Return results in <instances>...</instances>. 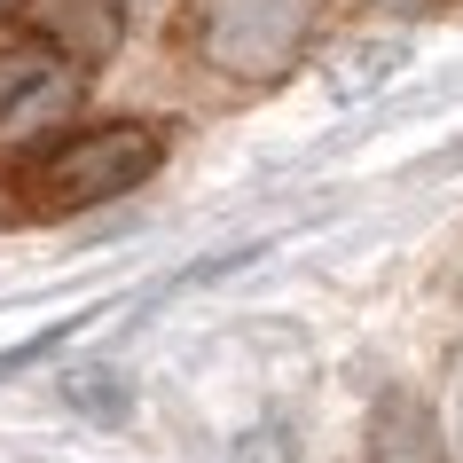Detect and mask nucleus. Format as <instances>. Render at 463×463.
<instances>
[{
    "label": "nucleus",
    "instance_id": "obj_4",
    "mask_svg": "<svg viewBox=\"0 0 463 463\" xmlns=\"http://www.w3.org/2000/svg\"><path fill=\"white\" fill-rule=\"evenodd\" d=\"M24 24L48 48H63L79 71H95L126 40V0H24Z\"/></svg>",
    "mask_w": 463,
    "mask_h": 463
},
{
    "label": "nucleus",
    "instance_id": "obj_6",
    "mask_svg": "<svg viewBox=\"0 0 463 463\" xmlns=\"http://www.w3.org/2000/svg\"><path fill=\"white\" fill-rule=\"evenodd\" d=\"M8 16H24V0H0V24H8Z\"/></svg>",
    "mask_w": 463,
    "mask_h": 463
},
{
    "label": "nucleus",
    "instance_id": "obj_7",
    "mask_svg": "<svg viewBox=\"0 0 463 463\" xmlns=\"http://www.w3.org/2000/svg\"><path fill=\"white\" fill-rule=\"evenodd\" d=\"M401 8H416V0H401Z\"/></svg>",
    "mask_w": 463,
    "mask_h": 463
},
{
    "label": "nucleus",
    "instance_id": "obj_5",
    "mask_svg": "<svg viewBox=\"0 0 463 463\" xmlns=\"http://www.w3.org/2000/svg\"><path fill=\"white\" fill-rule=\"evenodd\" d=\"M369 463H448V439H439L432 409L416 392H385L377 416H369Z\"/></svg>",
    "mask_w": 463,
    "mask_h": 463
},
{
    "label": "nucleus",
    "instance_id": "obj_1",
    "mask_svg": "<svg viewBox=\"0 0 463 463\" xmlns=\"http://www.w3.org/2000/svg\"><path fill=\"white\" fill-rule=\"evenodd\" d=\"M165 157V134L142 118H110V126H87V134H63L32 157L24 173V196L40 213H87V204H110L126 196L134 181H149Z\"/></svg>",
    "mask_w": 463,
    "mask_h": 463
},
{
    "label": "nucleus",
    "instance_id": "obj_2",
    "mask_svg": "<svg viewBox=\"0 0 463 463\" xmlns=\"http://www.w3.org/2000/svg\"><path fill=\"white\" fill-rule=\"evenodd\" d=\"M322 0H196L189 16V48L236 87H268L291 79V63L315 40Z\"/></svg>",
    "mask_w": 463,
    "mask_h": 463
},
{
    "label": "nucleus",
    "instance_id": "obj_3",
    "mask_svg": "<svg viewBox=\"0 0 463 463\" xmlns=\"http://www.w3.org/2000/svg\"><path fill=\"white\" fill-rule=\"evenodd\" d=\"M79 63L48 40H16L0 48V149H40V142H63V126L79 110Z\"/></svg>",
    "mask_w": 463,
    "mask_h": 463
}]
</instances>
